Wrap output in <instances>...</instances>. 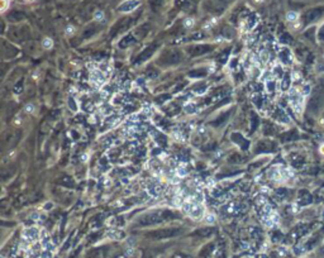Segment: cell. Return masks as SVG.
<instances>
[{"label": "cell", "instance_id": "obj_1", "mask_svg": "<svg viewBox=\"0 0 324 258\" xmlns=\"http://www.w3.org/2000/svg\"><path fill=\"white\" fill-rule=\"evenodd\" d=\"M289 101L292 106V109L300 114L303 112V106H304V94L296 87H292L289 91Z\"/></svg>", "mask_w": 324, "mask_h": 258}, {"label": "cell", "instance_id": "obj_2", "mask_svg": "<svg viewBox=\"0 0 324 258\" xmlns=\"http://www.w3.org/2000/svg\"><path fill=\"white\" fill-rule=\"evenodd\" d=\"M139 5V0H124L123 3L119 5V10L123 13H129L134 10Z\"/></svg>", "mask_w": 324, "mask_h": 258}, {"label": "cell", "instance_id": "obj_3", "mask_svg": "<svg viewBox=\"0 0 324 258\" xmlns=\"http://www.w3.org/2000/svg\"><path fill=\"white\" fill-rule=\"evenodd\" d=\"M91 81H92L94 85L101 86V85L105 82V75H104L100 70L95 69V70L91 71Z\"/></svg>", "mask_w": 324, "mask_h": 258}, {"label": "cell", "instance_id": "obj_4", "mask_svg": "<svg viewBox=\"0 0 324 258\" xmlns=\"http://www.w3.org/2000/svg\"><path fill=\"white\" fill-rule=\"evenodd\" d=\"M25 237H27V239H34V238H37L38 237V232H37V229H34V228H32V229H27V232H25Z\"/></svg>", "mask_w": 324, "mask_h": 258}, {"label": "cell", "instance_id": "obj_5", "mask_svg": "<svg viewBox=\"0 0 324 258\" xmlns=\"http://www.w3.org/2000/svg\"><path fill=\"white\" fill-rule=\"evenodd\" d=\"M94 19H95L96 22H104V20H105V14H104V11H101V10H96L95 13H94Z\"/></svg>", "mask_w": 324, "mask_h": 258}, {"label": "cell", "instance_id": "obj_6", "mask_svg": "<svg viewBox=\"0 0 324 258\" xmlns=\"http://www.w3.org/2000/svg\"><path fill=\"white\" fill-rule=\"evenodd\" d=\"M42 46H43V48L49 49V48L53 47V40H52L49 37H46V38L42 40Z\"/></svg>", "mask_w": 324, "mask_h": 258}, {"label": "cell", "instance_id": "obj_7", "mask_svg": "<svg viewBox=\"0 0 324 258\" xmlns=\"http://www.w3.org/2000/svg\"><path fill=\"white\" fill-rule=\"evenodd\" d=\"M298 18H299V14H298V13H296V11H292V10H291V11H289L288 14H286V19H288L289 22H295V20L298 19Z\"/></svg>", "mask_w": 324, "mask_h": 258}, {"label": "cell", "instance_id": "obj_8", "mask_svg": "<svg viewBox=\"0 0 324 258\" xmlns=\"http://www.w3.org/2000/svg\"><path fill=\"white\" fill-rule=\"evenodd\" d=\"M194 24H195V20L193 18H186L184 20V25L186 27V28H190V27H193Z\"/></svg>", "mask_w": 324, "mask_h": 258}, {"label": "cell", "instance_id": "obj_9", "mask_svg": "<svg viewBox=\"0 0 324 258\" xmlns=\"http://www.w3.org/2000/svg\"><path fill=\"white\" fill-rule=\"evenodd\" d=\"M176 173H177L179 177H185V176L187 175V171H186V168H184V167H179V168L176 170Z\"/></svg>", "mask_w": 324, "mask_h": 258}, {"label": "cell", "instance_id": "obj_10", "mask_svg": "<svg viewBox=\"0 0 324 258\" xmlns=\"http://www.w3.org/2000/svg\"><path fill=\"white\" fill-rule=\"evenodd\" d=\"M75 27L74 25H67V28H66V34L67 36H70V34H74L75 33Z\"/></svg>", "mask_w": 324, "mask_h": 258}, {"label": "cell", "instance_id": "obj_11", "mask_svg": "<svg viewBox=\"0 0 324 258\" xmlns=\"http://www.w3.org/2000/svg\"><path fill=\"white\" fill-rule=\"evenodd\" d=\"M9 4H10V0H2V11H5Z\"/></svg>", "mask_w": 324, "mask_h": 258}, {"label": "cell", "instance_id": "obj_12", "mask_svg": "<svg viewBox=\"0 0 324 258\" xmlns=\"http://www.w3.org/2000/svg\"><path fill=\"white\" fill-rule=\"evenodd\" d=\"M25 110L28 112V113H33V112H34V105H33V104H28V105L25 106Z\"/></svg>", "mask_w": 324, "mask_h": 258}, {"label": "cell", "instance_id": "obj_13", "mask_svg": "<svg viewBox=\"0 0 324 258\" xmlns=\"http://www.w3.org/2000/svg\"><path fill=\"white\" fill-rule=\"evenodd\" d=\"M300 78H301L300 72H298V71H294V72H292V80H300Z\"/></svg>", "mask_w": 324, "mask_h": 258}, {"label": "cell", "instance_id": "obj_14", "mask_svg": "<svg viewBox=\"0 0 324 258\" xmlns=\"http://www.w3.org/2000/svg\"><path fill=\"white\" fill-rule=\"evenodd\" d=\"M205 219H207V222H208V223H213V222L215 220V216H214L213 214H208Z\"/></svg>", "mask_w": 324, "mask_h": 258}, {"label": "cell", "instance_id": "obj_15", "mask_svg": "<svg viewBox=\"0 0 324 258\" xmlns=\"http://www.w3.org/2000/svg\"><path fill=\"white\" fill-rule=\"evenodd\" d=\"M319 151H320V153H322V154H324V143H323V144L320 146V148H319Z\"/></svg>", "mask_w": 324, "mask_h": 258}, {"label": "cell", "instance_id": "obj_16", "mask_svg": "<svg viewBox=\"0 0 324 258\" xmlns=\"http://www.w3.org/2000/svg\"><path fill=\"white\" fill-rule=\"evenodd\" d=\"M254 2H256V3H262L263 0H254Z\"/></svg>", "mask_w": 324, "mask_h": 258}, {"label": "cell", "instance_id": "obj_17", "mask_svg": "<svg viewBox=\"0 0 324 258\" xmlns=\"http://www.w3.org/2000/svg\"><path fill=\"white\" fill-rule=\"evenodd\" d=\"M25 2H28V3H31V2H34V0H25Z\"/></svg>", "mask_w": 324, "mask_h": 258}]
</instances>
